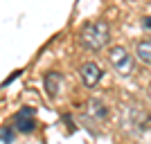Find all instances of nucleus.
Listing matches in <instances>:
<instances>
[{"mask_svg":"<svg viewBox=\"0 0 151 144\" xmlns=\"http://www.w3.org/2000/svg\"><path fill=\"white\" fill-rule=\"evenodd\" d=\"M79 41L86 50H101V47H106L108 41H111V27H108L106 20H95V23H88V25L81 29L79 34Z\"/></svg>","mask_w":151,"mask_h":144,"instance_id":"nucleus-1","label":"nucleus"},{"mask_svg":"<svg viewBox=\"0 0 151 144\" xmlns=\"http://www.w3.org/2000/svg\"><path fill=\"white\" fill-rule=\"evenodd\" d=\"M135 54H138V59L142 63H149V65H151V38L140 41L138 47H135Z\"/></svg>","mask_w":151,"mask_h":144,"instance_id":"nucleus-6","label":"nucleus"},{"mask_svg":"<svg viewBox=\"0 0 151 144\" xmlns=\"http://www.w3.org/2000/svg\"><path fill=\"white\" fill-rule=\"evenodd\" d=\"M0 138H2V144H12V140H14L12 126H2V128H0Z\"/></svg>","mask_w":151,"mask_h":144,"instance_id":"nucleus-8","label":"nucleus"},{"mask_svg":"<svg viewBox=\"0 0 151 144\" xmlns=\"http://www.w3.org/2000/svg\"><path fill=\"white\" fill-rule=\"evenodd\" d=\"M14 126L18 128L20 133H32L36 128V122H34V108H20L18 113L14 115Z\"/></svg>","mask_w":151,"mask_h":144,"instance_id":"nucleus-4","label":"nucleus"},{"mask_svg":"<svg viewBox=\"0 0 151 144\" xmlns=\"http://www.w3.org/2000/svg\"><path fill=\"white\" fill-rule=\"evenodd\" d=\"M61 83H63V75L61 72H47V75H45V90H47L50 97H57L59 95Z\"/></svg>","mask_w":151,"mask_h":144,"instance_id":"nucleus-5","label":"nucleus"},{"mask_svg":"<svg viewBox=\"0 0 151 144\" xmlns=\"http://www.w3.org/2000/svg\"><path fill=\"white\" fill-rule=\"evenodd\" d=\"M108 63H111L120 75H131L133 59L124 47H120V45H117V47H111V52H108Z\"/></svg>","mask_w":151,"mask_h":144,"instance_id":"nucleus-2","label":"nucleus"},{"mask_svg":"<svg viewBox=\"0 0 151 144\" xmlns=\"http://www.w3.org/2000/svg\"><path fill=\"white\" fill-rule=\"evenodd\" d=\"M79 75H81V81H83L86 88H95L97 83H99V79H101L104 72H101V68L95 61H88V63H83V65H81Z\"/></svg>","mask_w":151,"mask_h":144,"instance_id":"nucleus-3","label":"nucleus"},{"mask_svg":"<svg viewBox=\"0 0 151 144\" xmlns=\"http://www.w3.org/2000/svg\"><path fill=\"white\" fill-rule=\"evenodd\" d=\"M90 113L95 115V117H106V108H104V104L97 99L90 101Z\"/></svg>","mask_w":151,"mask_h":144,"instance_id":"nucleus-7","label":"nucleus"}]
</instances>
